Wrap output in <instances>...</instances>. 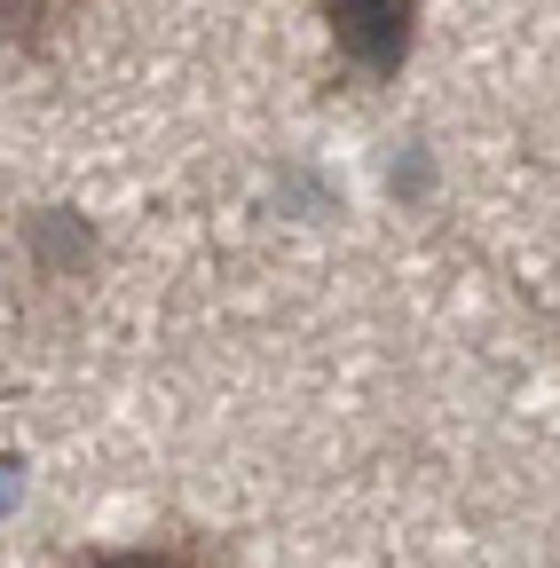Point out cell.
<instances>
[{"mask_svg":"<svg viewBox=\"0 0 560 568\" xmlns=\"http://www.w3.org/2000/svg\"><path fill=\"white\" fill-rule=\"evenodd\" d=\"M80 17H88V0H0V48L24 63H48L80 32Z\"/></svg>","mask_w":560,"mask_h":568,"instance_id":"3957f363","label":"cell"},{"mask_svg":"<svg viewBox=\"0 0 560 568\" xmlns=\"http://www.w3.org/2000/svg\"><path fill=\"white\" fill-rule=\"evenodd\" d=\"M316 9H324V40H332L347 80L387 88L395 71L410 63V48H418L427 0H316Z\"/></svg>","mask_w":560,"mask_h":568,"instance_id":"6da1fadb","label":"cell"},{"mask_svg":"<svg viewBox=\"0 0 560 568\" xmlns=\"http://www.w3.org/2000/svg\"><path fill=\"white\" fill-rule=\"evenodd\" d=\"M63 568H237V545L214 537V529H197V521H166L151 537H88V545H55Z\"/></svg>","mask_w":560,"mask_h":568,"instance_id":"7a4b0ae2","label":"cell"}]
</instances>
